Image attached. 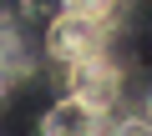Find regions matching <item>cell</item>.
Returning <instances> with one entry per match:
<instances>
[{
	"mask_svg": "<svg viewBox=\"0 0 152 136\" xmlns=\"http://www.w3.org/2000/svg\"><path fill=\"white\" fill-rule=\"evenodd\" d=\"M102 45H107V20L61 10L46 25V55L56 65H76V60H86V55H102Z\"/></svg>",
	"mask_w": 152,
	"mask_h": 136,
	"instance_id": "6da1fadb",
	"label": "cell"
},
{
	"mask_svg": "<svg viewBox=\"0 0 152 136\" xmlns=\"http://www.w3.org/2000/svg\"><path fill=\"white\" fill-rule=\"evenodd\" d=\"M66 96L86 101L91 111H102V116H107V111L122 101V71H117L107 55H86V60L66 65Z\"/></svg>",
	"mask_w": 152,
	"mask_h": 136,
	"instance_id": "7a4b0ae2",
	"label": "cell"
},
{
	"mask_svg": "<svg viewBox=\"0 0 152 136\" xmlns=\"http://www.w3.org/2000/svg\"><path fill=\"white\" fill-rule=\"evenodd\" d=\"M96 126H102V111H91L86 101H76V96H61L41 116V131L46 136H91Z\"/></svg>",
	"mask_w": 152,
	"mask_h": 136,
	"instance_id": "3957f363",
	"label": "cell"
},
{
	"mask_svg": "<svg viewBox=\"0 0 152 136\" xmlns=\"http://www.w3.org/2000/svg\"><path fill=\"white\" fill-rule=\"evenodd\" d=\"M117 5H122V0H61V10H71V15H91V20H112Z\"/></svg>",
	"mask_w": 152,
	"mask_h": 136,
	"instance_id": "277c9868",
	"label": "cell"
},
{
	"mask_svg": "<svg viewBox=\"0 0 152 136\" xmlns=\"http://www.w3.org/2000/svg\"><path fill=\"white\" fill-rule=\"evenodd\" d=\"M10 76H15V71H10V55H0V101L10 96Z\"/></svg>",
	"mask_w": 152,
	"mask_h": 136,
	"instance_id": "5b68a950",
	"label": "cell"
},
{
	"mask_svg": "<svg viewBox=\"0 0 152 136\" xmlns=\"http://www.w3.org/2000/svg\"><path fill=\"white\" fill-rule=\"evenodd\" d=\"M147 121H152V101H147Z\"/></svg>",
	"mask_w": 152,
	"mask_h": 136,
	"instance_id": "8992f818",
	"label": "cell"
}]
</instances>
